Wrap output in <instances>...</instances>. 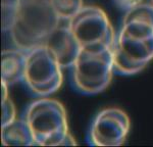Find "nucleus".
Segmentation results:
<instances>
[{
	"label": "nucleus",
	"instance_id": "obj_16",
	"mask_svg": "<svg viewBox=\"0 0 153 147\" xmlns=\"http://www.w3.org/2000/svg\"><path fill=\"white\" fill-rule=\"evenodd\" d=\"M150 3H151L152 5H153V0H150Z\"/></svg>",
	"mask_w": 153,
	"mask_h": 147
},
{
	"label": "nucleus",
	"instance_id": "obj_13",
	"mask_svg": "<svg viewBox=\"0 0 153 147\" xmlns=\"http://www.w3.org/2000/svg\"><path fill=\"white\" fill-rule=\"evenodd\" d=\"M23 0H2V30L9 32Z\"/></svg>",
	"mask_w": 153,
	"mask_h": 147
},
{
	"label": "nucleus",
	"instance_id": "obj_9",
	"mask_svg": "<svg viewBox=\"0 0 153 147\" xmlns=\"http://www.w3.org/2000/svg\"><path fill=\"white\" fill-rule=\"evenodd\" d=\"M126 36L135 39H149L153 37V5L141 3L126 11L120 30Z\"/></svg>",
	"mask_w": 153,
	"mask_h": 147
},
{
	"label": "nucleus",
	"instance_id": "obj_8",
	"mask_svg": "<svg viewBox=\"0 0 153 147\" xmlns=\"http://www.w3.org/2000/svg\"><path fill=\"white\" fill-rule=\"evenodd\" d=\"M44 46L52 52L62 68L73 67L82 50L76 37L71 31L68 21H60L55 30L45 41Z\"/></svg>",
	"mask_w": 153,
	"mask_h": 147
},
{
	"label": "nucleus",
	"instance_id": "obj_11",
	"mask_svg": "<svg viewBox=\"0 0 153 147\" xmlns=\"http://www.w3.org/2000/svg\"><path fill=\"white\" fill-rule=\"evenodd\" d=\"M1 139L4 146H37L26 120L16 119L2 126Z\"/></svg>",
	"mask_w": 153,
	"mask_h": 147
},
{
	"label": "nucleus",
	"instance_id": "obj_5",
	"mask_svg": "<svg viewBox=\"0 0 153 147\" xmlns=\"http://www.w3.org/2000/svg\"><path fill=\"white\" fill-rule=\"evenodd\" d=\"M61 70L52 52L46 46H39L28 52L24 82L34 94L49 96L62 85Z\"/></svg>",
	"mask_w": 153,
	"mask_h": 147
},
{
	"label": "nucleus",
	"instance_id": "obj_2",
	"mask_svg": "<svg viewBox=\"0 0 153 147\" xmlns=\"http://www.w3.org/2000/svg\"><path fill=\"white\" fill-rule=\"evenodd\" d=\"M25 120L37 146L76 145L70 134L65 106L58 100L40 98L28 106Z\"/></svg>",
	"mask_w": 153,
	"mask_h": 147
},
{
	"label": "nucleus",
	"instance_id": "obj_1",
	"mask_svg": "<svg viewBox=\"0 0 153 147\" xmlns=\"http://www.w3.org/2000/svg\"><path fill=\"white\" fill-rule=\"evenodd\" d=\"M59 23L49 0H23L9 33L16 47L29 52L44 45Z\"/></svg>",
	"mask_w": 153,
	"mask_h": 147
},
{
	"label": "nucleus",
	"instance_id": "obj_3",
	"mask_svg": "<svg viewBox=\"0 0 153 147\" xmlns=\"http://www.w3.org/2000/svg\"><path fill=\"white\" fill-rule=\"evenodd\" d=\"M68 26L82 50L96 52L110 49L117 37L107 14L95 5H84L68 21Z\"/></svg>",
	"mask_w": 153,
	"mask_h": 147
},
{
	"label": "nucleus",
	"instance_id": "obj_6",
	"mask_svg": "<svg viewBox=\"0 0 153 147\" xmlns=\"http://www.w3.org/2000/svg\"><path fill=\"white\" fill-rule=\"evenodd\" d=\"M113 70L120 75L140 73L153 59V37L135 39L118 32L111 47Z\"/></svg>",
	"mask_w": 153,
	"mask_h": 147
},
{
	"label": "nucleus",
	"instance_id": "obj_15",
	"mask_svg": "<svg viewBox=\"0 0 153 147\" xmlns=\"http://www.w3.org/2000/svg\"><path fill=\"white\" fill-rule=\"evenodd\" d=\"M113 1H114V4L120 9L128 11L133 7H136L139 4L143 3L144 0H113Z\"/></svg>",
	"mask_w": 153,
	"mask_h": 147
},
{
	"label": "nucleus",
	"instance_id": "obj_7",
	"mask_svg": "<svg viewBox=\"0 0 153 147\" xmlns=\"http://www.w3.org/2000/svg\"><path fill=\"white\" fill-rule=\"evenodd\" d=\"M131 121L124 110L109 107L95 117L89 131L90 144L94 146H120L126 141Z\"/></svg>",
	"mask_w": 153,
	"mask_h": 147
},
{
	"label": "nucleus",
	"instance_id": "obj_4",
	"mask_svg": "<svg viewBox=\"0 0 153 147\" xmlns=\"http://www.w3.org/2000/svg\"><path fill=\"white\" fill-rule=\"evenodd\" d=\"M71 73L73 84L79 92L94 95L104 91L114 73L111 48L96 52L81 50Z\"/></svg>",
	"mask_w": 153,
	"mask_h": 147
},
{
	"label": "nucleus",
	"instance_id": "obj_10",
	"mask_svg": "<svg viewBox=\"0 0 153 147\" xmlns=\"http://www.w3.org/2000/svg\"><path fill=\"white\" fill-rule=\"evenodd\" d=\"M28 52L19 48L5 49L2 51L1 80L8 86L24 81Z\"/></svg>",
	"mask_w": 153,
	"mask_h": 147
},
{
	"label": "nucleus",
	"instance_id": "obj_12",
	"mask_svg": "<svg viewBox=\"0 0 153 147\" xmlns=\"http://www.w3.org/2000/svg\"><path fill=\"white\" fill-rule=\"evenodd\" d=\"M60 21H70L83 8V0H49Z\"/></svg>",
	"mask_w": 153,
	"mask_h": 147
},
{
	"label": "nucleus",
	"instance_id": "obj_14",
	"mask_svg": "<svg viewBox=\"0 0 153 147\" xmlns=\"http://www.w3.org/2000/svg\"><path fill=\"white\" fill-rule=\"evenodd\" d=\"M16 120V107L9 97L2 99V126Z\"/></svg>",
	"mask_w": 153,
	"mask_h": 147
}]
</instances>
